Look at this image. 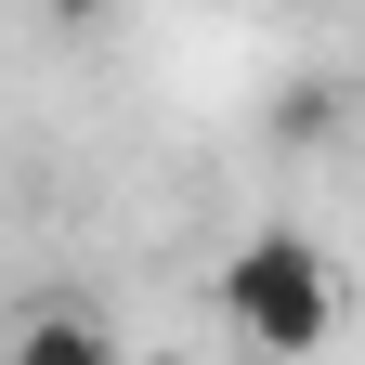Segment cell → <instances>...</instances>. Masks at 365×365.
Returning <instances> with one entry per match:
<instances>
[{"label": "cell", "mask_w": 365, "mask_h": 365, "mask_svg": "<svg viewBox=\"0 0 365 365\" xmlns=\"http://www.w3.org/2000/svg\"><path fill=\"white\" fill-rule=\"evenodd\" d=\"M209 287H222V313H235V339L274 352V365H300V352L339 339V261L313 248V235H248Z\"/></svg>", "instance_id": "cell-1"}, {"label": "cell", "mask_w": 365, "mask_h": 365, "mask_svg": "<svg viewBox=\"0 0 365 365\" xmlns=\"http://www.w3.org/2000/svg\"><path fill=\"white\" fill-rule=\"evenodd\" d=\"M14 365H118V339L91 327V313H26V327H14Z\"/></svg>", "instance_id": "cell-2"}, {"label": "cell", "mask_w": 365, "mask_h": 365, "mask_svg": "<svg viewBox=\"0 0 365 365\" xmlns=\"http://www.w3.org/2000/svg\"><path fill=\"white\" fill-rule=\"evenodd\" d=\"M53 14H66V26H91V14H105V0H53Z\"/></svg>", "instance_id": "cell-3"}]
</instances>
